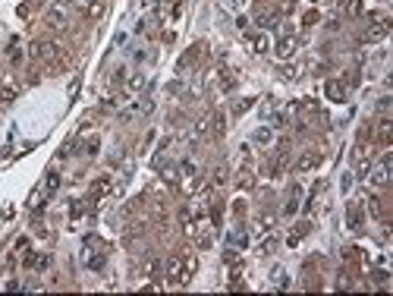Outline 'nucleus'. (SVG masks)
I'll return each mask as SVG.
<instances>
[{
  "label": "nucleus",
  "mask_w": 393,
  "mask_h": 296,
  "mask_svg": "<svg viewBox=\"0 0 393 296\" xmlns=\"http://www.w3.org/2000/svg\"><path fill=\"white\" fill-rule=\"evenodd\" d=\"M66 19H69V7L60 4V0H57V4H51V7H47V13H44V22H47L51 29H63Z\"/></svg>",
  "instance_id": "1"
},
{
  "label": "nucleus",
  "mask_w": 393,
  "mask_h": 296,
  "mask_svg": "<svg viewBox=\"0 0 393 296\" xmlns=\"http://www.w3.org/2000/svg\"><path fill=\"white\" fill-rule=\"evenodd\" d=\"M387 32H390V22L384 16H374V26L365 29V41H384Z\"/></svg>",
  "instance_id": "2"
},
{
  "label": "nucleus",
  "mask_w": 393,
  "mask_h": 296,
  "mask_svg": "<svg viewBox=\"0 0 393 296\" xmlns=\"http://www.w3.org/2000/svg\"><path fill=\"white\" fill-rule=\"evenodd\" d=\"M113 192V180L110 176H98V180L91 183V202H101V199H107Z\"/></svg>",
  "instance_id": "3"
},
{
  "label": "nucleus",
  "mask_w": 393,
  "mask_h": 296,
  "mask_svg": "<svg viewBox=\"0 0 393 296\" xmlns=\"http://www.w3.org/2000/svg\"><path fill=\"white\" fill-rule=\"evenodd\" d=\"M16 94H19V82L13 76H4V82H0V101L10 104V101H16Z\"/></svg>",
  "instance_id": "4"
},
{
  "label": "nucleus",
  "mask_w": 393,
  "mask_h": 296,
  "mask_svg": "<svg viewBox=\"0 0 393 296\" xmlns=\"http://www.w3.org/2000/svg\"><path fill=\"white\" fill-rule=\"evenodd\" d=\"M362 224H365L362 205H359V202H352V205L346 208V227H349V230H362Z\"/></svg>",
  "instance_id": "5"
},
{
  "label": "nucleus",
  "mask_w": 393,
  "mask_h": 296,
  "mask_svg": "<svg viewBox=\"0 0 393 296\" xmlns=\"http://www.w3.org/2000/svg\"><path fill=\"white\" fill-rule=\"evenodd\" d=\"M318 164H321V155H318V151H305V155L296 161V170H299V173H308V170H315Z\"/></svg>",
  "instance_id": "6"
},
{
  "label": "nucleus",
  "mask_w": 393,
  "mask_h": 296,
  "mask_svg": "<svg viewBox=\"0 0 393 296\" xmlns=\"http://www.w3.org/2000/svg\"><path fill=\"white\" fill-rule=\"evenodd\" d=\"M180 271H183V255H170L164 265V277L167 280H180Z\"/></svg>",
  "instance_id": "7"
},
{
  "label": "nucleus",
  "mask_w": 393,
  "mask_h": 296,
  "mask_svg": "<svg viewBox=\"0 0 393 296\" xmlns=\"http://www.w3.org/2000/svg\"><path fill=\"white\" fill-rule=\"evenodd\" d=\"M296 47H299V41H296V38H280L277 57H280V60H290V57H296Z\"/></svg>",
  "instance_id": "8"
},
{
  "label": "nucleus",
  "mask_w": 393,
  "mask_h": 296,
  "mask_svg": "<svg viewBox=\"0 0 393 296\" xmlns=\"http://www.w3.org/2000/svg\"><path fill=\"white\" fill-rule=\"evenodd\" d=\"M195 271H198V258H195V255H186V258H183V271H180V283H189Z\"/></svg>",
  "instance_id": "9"
},
{
  "label": "nucleus",
  "mask_w": 393,
  "mask_h": 296,
  "mask_svg": "<svg viewBox=\"0 0 393 296\" xmlns=\"http://www.w3.org/2000/svg\"><path fill=\"white\" fill-rule=\"evenodd\" d=\"M324 91H327L330 101H343V98H346V85H343L340 79H330L327 85H324Z\"/></svg>",
  "instance_id": "10"
},
{
  "label": "nucleus",
  "mask_w": 393,
  "mask_h": 296,
  "mask_svg": "<svg viewBox=\"0 0 393 296\" xmlns=\"http://www.w3.org/2000/svg\"><path fill=\"white\" fill-rule=\"evenodd\" d=\"M236 186H239V189H252V186H255V173H252V167H242L239 173H236Z\"/></svg>",
  "instance_id": "11"
},
{
  "label": "nucleus",
  "mask_w": 393,
  "mask_h": 296,
  "mask_svg": "<svg viewBox=\"0 0 393 296\" xmlns=\"http://www.w3.org/2000/svg\"><path fill=\"white\" fill-rule=\"evenodd\" d=\"M41 189H44L47 195H54L57 189H60V173H57V170H51V173L44 176V186H41Z\"/></svg>",
  "instance_id": "12"
},
{
  "label": "nucleus",
  "mask_w": 393,
  "mask_h": 296,
  "mask_svg": "<svg viewBox=\"0 0 393 296\" xmlns=\"http://www.w3.org/2000/svg\"><path fill=\"white\" fill-rule=\"evenodd\" d=\"M248 243V233L242 230V227H236V230H230V246H236V249H242V246Z\"/></svg>",
  "instance_id": "13"
},
{
  "label": "nucleus",
  "mask_w": 393,
  "mask_h": 296,
  "mask_svg": "<svg viewBox=\"0 0 393 296\" xmlns=\"http://www.w3.org/2000/svg\"><path fill=\"white\" fill-rule=\"evenodd\" d=\"M94 4H98V0H69V7L79 10V13H85V16L91 13V7H94Z\"/></svg>",
  "instance_id": "14"
},
{
  "label": "nucleus",
  "mask_w": 393,
  "mask_h": 296,
  "mask_svg": "<svg viewBox=\"0 0 393 296\" xmlns=\"http://www.w3.org/2000/svg\"><path fill=\"white\" fill-rule=\"evenodd\" d=\"M390 133H393V123L390 120H380L377 123V139L380 142H390Z\"/></svg>",
  "instance_id": "15"
},
{
  "label": "nucleus",
  "mask_w": 393,
  "mask_h": 296,
  "mask_svg": "<svg viewBox=\"0 0 393 296\" xmlns=\"http://www.w3.org/2000/svg\"><path fill=\"white\" fill-rule=\"evenodd\" d=\"M287 215H296V211H299V186H293V195H290V202H287Z\"/></svg>",
  "instance_id": "16"
},
{
  "label": "nucleus",
  "mask_w": 393,
  "mask_h": 296,
  "mask_svg": "<svg viewBox=\"0 0 393 296\" xmlns=\"http://www.w3.org/2000/svg\"><path fill=\"white\" fill-rule=\"evenodd\" d=\"M252 51L255 54H268V35H255L252 38Z\"/></svg>",
  "instance_id": "17"
},
{
  "label": "nucleus",
  "mask_w": 393,
  "mask_h": 296,
  "mask_svg": "<svg viewBox=\"0 0 393 296\" xmlns=\"http://www.w3.org/2000/svg\"><path fill=\"white\" fill-rule=\"evenodd\" d=\"M142 85H145V79H142V76H133V79L126 82V94H136Z\"/></svg>",
  "instance_id": "18"
},
{
  "label": "nucleus",
  "mask_w": 393,
  "mask_h": 296,
  "mask_svg": "<svg viewBox=\"0 0 393 296\" xmlns=\"http://www.w3.org/2000/svg\"><path fill=\"white\" fill-rule=\"evenodd\" d=\"M274 22H277V13H258V26L261 29H271Z\"/></svg>",
  "instance_id": "19"
},
{
  "label": "nucleus",
  "mask_w": 393,
  "mask_h": 296,
  "mask_svg": "<svg viewBox=\"0 0 393 296\" xmlns=\"http://www.w3.org/2000/svg\"><path fill=\"white\" fill-rule=\"evenodd\" d=\"M98 148H101V139H98V136H91V139L85 142V155H98Z\"/></svg>",
  "instance_id": "20"
},
{
  "label": "nucleus",
  "mask_w": 393,
  "mask_h": 296,
  "mask_svg": "<svg viewBox=\"0 0 393 296\" xmlns=\"http://www.w3.org/2000/svg\"><path fill=\"white\" fill-rule=\"evenodd\" d=\"M7 54H10V60H13V63H19V60H22V47H19V41L10 44V51H7Z\"/></svg>",
  "instance_id": "21"
},
{
  "label": "nucleus",
  "mask_w": 393,
  "mask_h": 296,
  "mask_svg": "<svg viewBox=\"0 0 393 296\" xmlns=\"http://www.w3.org/2000/svg\"><path fill=\"white\" fill-rule=\"evenodd\" d=\"M245 111H252V98H245V101H239V104H233V114H236V117L245 114Z\"/></svg>",
  "instance_id": "22"
},
{
  "label": "nucleus",
  "mask_w": 393,
  "mask_h": 296,
  "mask_svg": "<svg viewBox=\"0 0 393 296\" xmlns=\"http://www.w3.org/2000/svg\"><path fill=\"white\" fill-rule=\"evenodd\" d=\"M211 123H214V133L223 136V129H227V126H223V114H214V117H211Z\"/></svg>",
  "instance_id": "23"
},
{
  "label": "nucleus",
  "mask_w": 393,
  "mask_h": 296,
  "mask_svg": "<svg viewBox=\"0 0 393 296\" xmlns=\"http://www.w3.org/2000/svg\"><path fill=\"white\" fill-rule=\"evenodd\" d=\"M274 227V215H261L258 218V230H271Z\"/></svg>",
  "instance_id": "24"
},
{
  "label": "nucleus",
  "mask_w": 393,
  "mask_h": 296,
  "mask_svg": "<svg viewBox=\"0 0 393 296\" xmlns=\"http://www.w3.org/2000/svg\"><path fill=\"white\" fill-rule=\"evenodd\" d=\"M255 142H261V145H265V142H271V129H268V126H261L258 133H255Z\"/></svg>",
  "instance_id": "25"
},
{
  "label": "nucleus",
  "mask_w": 393,
  "mask_h": 296,
  "mask_svg": "<svg viewBox=\"0 0 393 296\" xmlns=\"http://www.w3.org/2000/svg\"><path fill=\"white\" fill-rule=\"evenodd\" d=\"M214 183H217V186H220V183H227V167H223V164H220L217 170H214Z\"/></svg>",
  "instance_id": "26"
},
{
  "label": "nucleus",
  "mask_w": 393,
  "mask_h": 296,
  "mask_svg": "<svg viewBox=\"0 0 393 296\" xmlns=\"http://www.w3.org/2000/svg\"><path fill=\"white\" fill-rule=\"evenodd\" d=\"M164 180H167V183H176V167L167 164V167H164Z\"/></svg>",
  "instance_id": "27"
},
{
  "label": "nucleus",
  "mask_w": 393,
  "mask_h": 296,
  "mask_svg": "<svg viewBox=\"0 0 393 296\" xmlns=\"http://www.w3.org/2000/svg\"><path fill=\"white\" fill-rule=\"evenodd\" d=\"M368 208H371V215H380V199H368Z\"/></svg>",
  "instance_id": "28"
},
{
  "label": "nucleus",
  "mask_w": 393,
  "mask_h": 296,
  "mask_svg": "<svg viewBox=\"0 0 393 296\" xmlns=\"http://www.w3.org/2000/svg\"><path fill=\"white\" fill-rule=\"evenodd\" d=\"M271 249H274V236H268V240L261 243V252H271Z\"/></svg>",
  "instance_id": "29"
},
{
  "label": "nucleus",
  "mask_w": 393,
  "mask_h": 296,
  "mask_svg": "<svg viewBox=\"0 0 393 296\" xmlns=\"http://www.w3.org/2000/svg\"><path fill=\"white\" fill-rule=\"evenodd\" d=\"M359 10H362V4H359V0H352V4H349V13H359Z\"/></svg>",
  "instance_id": "30"
}]
</instances>
